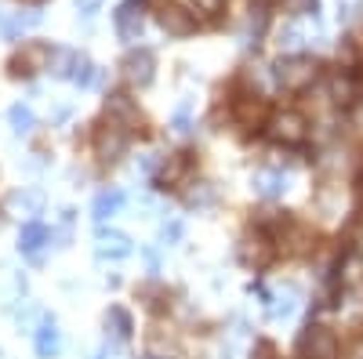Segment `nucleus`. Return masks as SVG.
I'll return each instance as SVG.
<instances>
[{
	"label": "nucleus",
	"instance_id": "nucleus-9",
	"mask_svg": "<svg viewBox=\"0 0 363 359\" xmlns=\"http://www.w3.org/2000/svg\"><path fill=\"white\" fill-rule=\"evenodd\" d=\"M95 251H99V258H128L135 251V244H131V236L120 232V229H99L95 232Z\"/></svg>",
	"mask_w": 363,
	"mask_h": 359
},
{
	"label": "nucleus",
	"instance_id": "nucleus-22",
	"mask_svg": "<svg viewBox=\"0 0 363 359\" xmlns=\"http://www.w3.org/2000/svg\"><path fill=\"white\" fill-rule=\"evenodd\" d=\"M233 113L240 120V127H258L262 120H265V102L262 98H240Z\"/></svg>",
	"mask_w": 363,
	"mask_h": 359
},
{
	"label": "nucleus",
	"instance_id": "nucleus-11",
	"mask_svg": "<svg viewBox=\"0 0 363 359\" xmlns=\"http://www.w3.org/2000/svg\"><path fill=\"white\" fill-rule=\"evenodd\" d=\"M8 211L11 215H26V218H33V215H40L44 211V193L37 189V186H22V189H11L8 193Z\"/></svg>",
	"mask_w": 363,
	"mask_h": 359
},
{
	"label": "nucleus",
	"instance_id": "nucleus-10",
	"mask_svg": "<svg viewBox=\"0 0 363 359\" xmlns=\"http://www.w3.org/2000/svg\"><path fill=\"white\" fill-rule=\"evenodd\" d=\"M51 47L48 44H29L18 58H11V76H33L37 69H48Z\"/></svg>",
	"mask_w": 363,
	"mask_h": 359
},
{
	"label": "nucleus",
	"instance_id": "nucleus-12",
	"mask_svg": "<svg viewBox=\"0 0 363 359\" xmlns=\"http://www.w3.org/2000/svg\"><path fill=\"white\" fill-rule=\"evenodd\" d=\"M258 294H262V302H265L269 319H287V316L294 312V305H298V290H294V287H284V290H265V287H258Z\"/></svg>",
	"mask_w": 363,
	"mask_h": 359
},
{
	"label": "nucleus",
	"instance_id": "nucleus-33",
	"mask_svg": "<svg viewBox=\"0 0 363 359\" xmlns=\"http://www.w3.org/2000/svg\"><path fill=\"white\" fill-rule=\"evenodd\" d=\"M349 359H363V338H356V345L349 348Z\"/></svg>",
	"mask_w": 363,
	"mask_h": 359
},
{
	"label": "nucleus",
	"instance_id": "nucleus-3",
	"mask_svg": "<svg viewBox=\"0 0 363 359\" xmlns=\"http://www.w3.org/2000/svg\"><path fill=\"white\" fill-rule=\"evenodd\" d=\"M113 25H116V37L124 44H135L142 37V25H145V4L142 0H124L113 15Z\"/></svg>",
	"mask_w": 363,
	"mask_h": 359
},
{
	"label": "nucleus",
	"instance_id": "nucleus-5",
	"mask_svg": "<svg viewBox=\"0 0 363 359\" xmlns=\"http://www.w3.org/2000/svg\"><path fill=\"white\" fill-rule=\"evenodd\" d=\"M157 22L167 37H193V29H196V18L193 11H186L182 4H171V0H164V4L157 8Z\"/></svg>",
	"mask_w": 363,
	"mask_h": 359
},
{
	"label": "nucleus",
	"instance_id": "nucleus-16",
	"mask_svg": "<svg viewBox=\"0 0 363 359\" xmlns=\"http://www.w3.org/2000/svg\"><path fill=\"white\" fill-rule=\"evenodd\" d=\"M251 186H255V193H258L262 200H280V196L291 189L284 171H258V174L251 178Z\"/></svg>",
	"mask_w": 363,
	"mask_h": 359
},
{
	"label": "nucleus",
	"instance_id": "nucleus-30",
	"mask_svg": "<svg viewBox=\"0 0 363 359\" xmlns=\"http://www.w3.org/2000/svg\"><path fill=\"white\" fill-rule=\"evenodd\" d=\"M178 239H182V222H178V218H171V222L160 229V244H164V247H171V244H178Z\"/></svg>",
	"mask_w": 363,
	"mask_h": 359
},
{
	"label": "nucleus",
	"instance_id": "nucleus-7",
	"mask_svg": "<svg viewBox=\"0 0 363 359\" xmlns=\"http://www.w3.org/2000/svg\"><path fill=\"white\" fill-rule=\"evenodd\" d=\"M301 355L306 359H338V338L327 326H309L301 338Z\"/></svg>",
	"mask_w": 363,
	"mask_h": 359
},
{
	"label": "nucleus",
	"instance_id": "nucleus-19",
	"mask_svg": "<svg viewBox=\"0 0 363 359\" xmlns=\"http://www.w3.org/2000/svg\"><path fill=\"white\" fill-rule=\"evenodd\" d=\"M124 193L120 189H106V193H99L95 196V203H91V215H95V222H106V218H113L120 207H124Z\"/></svg>",
	"mask_w": 363,
	"mask_h": 359
},
{
	"label": "nucleus",
	"instance_id": "nucleus-18",
	"mask_svg": "<svg viewBox=\"0 0 363 359\" xmlns=\"http://www.w3.org/2000/svg\"><path fill=\"white\" fill-rule=\"evenodd\" d=\"M77 51H69V47H55L51 51V62H48V73L51 76H58V80H73V73H77Z\"/></svg>",
	"mask_w": 363,
	"mask_h": 359
},
{
	"label": "nucleus",
	"instance_id": "nucleus-25",
	"mask_svg": "<svg viewBox=\"0 0 363 359\" xmlns=\"http://www.w3.org/2000/svg\"><path fill=\"white\" fill-rule=\"evenodd\" d=\"M186 203L189 207H211V203H215V186H211V182H196L186 193Z\"/></svg>",
	"mask_w": 363,
	"mask_h": 359
},
{
	"label": "nucleus",
	"instance_id": "nucleus-2",
	"mask_svg": "<svg viewBox=\"0 0 363 359\" xmlns=\"http://www.w3.org/2000/svg\"><path fill=\"white\" fill-rule=\"evenodd\" d=\"M316 40H320V22H316V15L291 18L280 33H277V44H280V51H287V55H298L306 44H316Z\"/></svg>",
	"mask_w": 363,
	"mask_h": 359
},
{
	"label": "nucleus",
	"instance_id": "nucleus-24",
	"mask_svg": "<svg viewBox=\"0 0 363 359\" xmlns=\"http://www.w3.org/2000/svg\"><path fill=\"white\" fill-rule=\"evenodd\" d=\"M174 348H178V341H174L171 334L164 338L160 331H157V334H149V345H145L149 359H167V355H174Z\"/></svg>",
	"mask_w": 363,
	"mask_h": 359
},
{
	"label": "nucleus",
	"instance_id": "nucleus-34",
	"mask_svg": "<svg viewBox=\"0 0 363 359\" xmlns=\"http://www.w3.org/2000/svg\"><path fill=\"white\" fill-rule=\"evenodd\" d=\"M352 124H356V127H363V102L356 106V116H352Z\"/></svg>",
	"mask_w": 363,
	"mask_h": 359
},
{
	"label": "nucleus",
	"instance_id": "nucleus-32",
	"mask_svg": "<svg viewBox=\"0 0 363 359\" xmlns=\"http://www.w3.org/2000/svg\"><path fill=\"white\" fill-rule=\"evenodd\" d=\"M174 131H178V135H189V106H182V109L174 113Z\"/></svg>",
	"mask_w": 363,
	"mask_h": 359
},
{
	"label": "nucleus",
	"instance_id": "nucleus-29",
	"mask_svg": "<svg viewBox=\"0 0 363 359\" xmlns=\"http://www.w3.org/2000/svg\"><path fill=\"white\" fill-rule=\"evenodd\" d=\"M189 4L200 11V15H207V18H215V15H222V8H225V0H189Z\"/></svg>",
	"mask_w": 363,
	"mask_h": 359
},
{
	"label": "nucleus",
	"instance_id": "nucleus-20",
	"mask_svg": "<svg viewBox=\"0 0 363 359\" xmlns=\"http://www.w3.org/2000/svg\"><path fill=\"white\" fill-rule=\"evenodd\" d=\"M189 167H193L189 153H171V156H167V164L160 167V186H178L182 178L189 174Z\"/></svg>",
	"mask_w": 363,
	"mask_h": 359
},
{
	"label": "nucleus",
	"instance_id": "nucleus-15",
	"mask_svg": "<svg viewBox=\"0 0 363 359\" xmlns=\"http://www.w3.org/2000/svg\"><path fill=\"white\" fill-rule=\"evenodd\" d=\"M102 326H106V334H109L113 341H128V338L135 334V319H131V312H128V309H120V305H109V309H106Z\"/></svg>",
	"mask_w": 363,
	"mask_h": 359
},
{
	"label": "nucleus",
	"instance_id": "nucleus-27",
	"mask_svg": "<svg viewBox=\"0 0 363 359\" xmlns=\"http://www.w3.org/2000/svg\"><path fill=\"white\" fill-rule=\"evenodd\" d=\"M359 15H363V0H338V22L342 25H352Z\"/></svg>",
	"mask_w": 363,
	"mask_h": 359
},
{
	"label": "nucleus",
	"instance_id": "nucleus-8",
	"mask_svg": "<svg viewBox=\"0 0 363 359\" xmlns=\"http://www.w3.org/2000/svg\"><path fill=\"white\" fill-rule=\"evenodd\" d=\"M124 149H128V131H120L116 124H109L95 135V153H99L102 164H116L124 156Z\"/></svg>",
	"mask_w": 363,
	"mask_h": 359
},
{
	"label": "nucleus",
	"instance_id": "nucleus-14",
	"mask_svg": "<svg viewBox=\"0 0 363 359\" xmlns=\"http://www.w3.org/2000/svg\"><path fill=\"white\" fill-rule=\"evenodd\" d=\"M33 334H37V355L40 359H55L58 352H62V331H58L55 316L44 312V319H40V326H37Z\"/></svg>",
	"mask_w": 363,
	"mask_h": 359
},
{
	"label": "nucleus",
	"instance_id": "nucleus-17",
	"mask_svg": "<svg viewBox=\"0 0 363 359\" xmlns=\"http://www.w3.org/2000/svg\"><path fill=\"white\" fill-rule=\"evenodd\" d=\"M40 22V11L37 8H26V11H11L4 22H0V33H4V40H18L26 29H33Z\"/></svg>",
	"mask_w": 363,
	"mask_h": 359
},
{
	"label": "nucleus",
	"instance_id": "nucleus-26",
	"mask_svg": "<svg viewBox=\"0 0 363 359\" xmlns=\"http://www.w3.org/2000/svg\"><path fill=\"white\" fill-rule=\"evenodd\" d=\"M73 80H77L80 87H91V84L99 80V73H95V66H91V58H87V55L77 58V73H73Z\"/></svg>",
	"mask_w": 363,
	"mask_h": 359
},
{
	"label": "nucleus",
	"instance_id": "nucleus-1",
	"mask_svg": "<svg viewBox=\"0 0 363 359\" xmlns=\"http://www.w3.org/2000/svg\"><path fill=\"white\" fill-rule=\"evenodd\" d=\"M316 76H320V66L306 55H291L284 62H277V84L284 91H306V87L316 84Z\"/></svg>",
	"mask_w": 363,
	"mask_h": 359
},
{
	"label": "nucleus",
	"instance_id": "nucleus-4",
	"mask_svg": "<svg viewBox=\"0 0 363 359\" xmlns=\"http://www.w3.org/2000/svg\"><path fill=\"white\" fill-rule=\"evenodd\" d=\"M120 73H124V80H128L131 87H149V84H153V73H157L153 51H145V47L128 51L124 62H120Z\"/></svg>",
	"mask_w": 363,
	"mask_h": 359
},
{
	"label": "nucleus",
	"instance_id": "nucleus-21",
	"mask_svg": "<svg viewBox=\"0 0 363 359\" xmlns=\"http://www.w3.org/2000/svg\"><path fill=\"white\" fill-rule=\"evenodd\" d=\"M48 239H51V232H48L40 222H26L22 232H18V247H22L26 254H37V251L48 244Z\"/></svg>",
	"mask_w": 363,
	"mask_h": 359
},
{
	"label": "nucleus",
	"instance_id": "nucleus-23",
	"mask_svg": "<svg viewBox=\"0 0 363 359\" xmlns=\"http://www.w3.org/2000/svg\"><path fill=\"white\" fill-rule=\"evenodd\" d=\"M8 124H11V131L15 135H29V131H33V124H37V116H33V109H29V106H11L8 109Z\"/></svg>",
	"mask_w": 363,
	"mask_h": 359
},
{
	"label": "nucleus",
	"instance_id": "nucleus-28",
	"mask_svg": "<svg viewBox=\"0 0 363 359\" xmlns=\"http://www.w3.org/2000/svg\"><path fill=\"white\" fill-rule=\"evenodd\" d=\"M284 11L294 15V18H306V15H316V4L320 0H280Z\"/></svg>",
	"mask_w": 363,
	"mask_h": 359
},
{
	"label": "nucleus",
	"instance_id": "nucleus-6",
	"mask_svg": "<svg viewBox=\"0 0 363 359\" xmlns=\"http://www.w3.org/2000/svg\"><path fill=\"white\" fill-rule=\"evenodd\" d=\"M306 135H309V120L301 116V113L287 109V113L272 116V138H277V142H284V145H301V142H306Z\"/></svg>",
	"mask_w": 363,
	"mask_h": 359
},
{
	"label": "nucleus",
	"instance_id": "nucleus-31",
	"mask_svg": "<svg viewBox=\"0 0 363 359\" xmlns=\"http://www.w3.org/2000/svg\"><path fill=\"white\" fill-rule=\"evenodd\" d=\"M33 319H44V312H37L33 305H26L18 312V326H22V331H33Z\"/></svg>",
	"mask_w": 363,
	"mask_h": 359
},
{
	"label": "nucleus",
	"instance_id": "nucleus-13",
	"mask_svg": "<svg viewBox=\"0 0 363 359\" xmlns=\"http://www.w3.org/2000/svg\"><path fill=\"white\" fill-rule=\"evenodd\" d=\"M106 116H109V124H116L120 131H128V127L138 124V106L128 95H106Z\"/></svg>",
	"mask_w": 363,
	"mask_h": 359
}]
</instances>
